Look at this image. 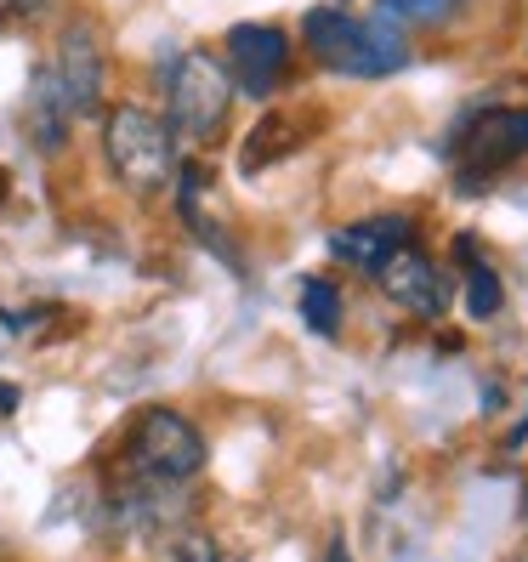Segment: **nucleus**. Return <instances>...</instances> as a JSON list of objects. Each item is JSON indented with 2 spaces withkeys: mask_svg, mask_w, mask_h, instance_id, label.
<instances>
[{
  "mask_svg": "<svg viewBox=\"0 0 528 562\" xmlns=\"http://www.w3.org/2000/svg\"><path fill=\"white\" fill-rule=\"evenodd\" d=\"M302 46L336 80H386V75L409 69L404 23H392L386 12L358 18L347 7H313L302 18Z\"/></svg>",
  "mask_w": 528,
  "mask_h": 562,
  "instance_id": "1",
  "label": "nucleus"
},
{
  "mask_svg": "<svg viewBox=\"0 0 528 562\" xmlns=\"http://www.w3.org/2000/svg\"><path fill=\"white\" fill-rule=\"evenodd\" d=\"M97 143H103V165L109 177L137 193V200H154L177 182V165H182V143L171 120L148 103H103L97 114Z\"/></svg>",
  "mask_w": 528,
  "mask_h": 562,
  "instance_id": "2",
  "label": "nucleus"
},
{
  "mask_svg": "<svg viewBox=\"0 0 528 562\" xmlns=\"http://www.w3.org/2000/svg\"><path fill=\"white\" fill-rule=\"evenodd\" d=\"M159 91H165L159 114L171 120L177 143H211V137H222L227 114H234V97H239L222 52H211V46L177 52L171 63H165V75H159Z\"/></svg>",
  "mask_w": 528,
  "mask_h": 562,
  "instance_id": "3",
  "label": "nucleus"
},
{
  "mask_svg": "<svg viewBox=\"0 0 528 562\" xmlns=\"http://www.w3.org/2000/svg\"><path fill=\"white\" fill-rule=\"evenodd\" d=\"M205 460H211V443L182 409L154 404V409H143L137 420H131V432H125V467L137 477L188 483V477L205 472Z\"/></svg>",
  "mask_w": 528,
  "mask_h": 562,
  "instance_id": "4",
  "label": "nucleus"
},
{
  "mask_svg": "<svg viewBox=\"0 0 528 562\" xmlns=\"http://www.w3.org/2000/svg\"><path fill=\"white\" fill-rule=\"evenodd\" d=\"M52 75L63 86V103H69L75 120H97L103 114V97H109V52H103V35L80 18L57 35V52H52Z\"/></svg>",
  "mask_w": 528,
  "mask_h": 562,
  "instance_id": "5",
  "label": "nucleus"
},
{
  "mask_svg": "<svg viewBox=\"0 0 528 562\" xmlns=\"http://www.w3.org/2000/svg\"><path fill=\"white\" fill-rule=\"evenodd\" d=\"M290 35L279 23H234L222 41V63L234 75V91L245 97H273L290 80Z\"/></svg>",
  "mask_w": 528,
  "mask_h": 562,
  "instance_id": "6",
  "label": "nucleus"
},
{
  "mask_svg": "<svg viewBox=\"0 0 528 562\" xmlns=\"http://www.w3.org/2000/svg\"><path fill=\"white\" fill-rule=\"evenodd\" d=\"M449 154H460V171H472L467 188L501 177L506 165H517L528 154V109H488L472 125L454 131Z\"/></svg>",
  "mask_w": 528,
  "mask_h": 562,
  "instance_id": "7",
  "label": "nucleus"
},
{
  "mask_svg": "<svg viewBox=\"0 0 528 562\" xmlns=\"http://www.w3.org/2000/svg\"><path fill=\"white\" fill-rule=\"evenodd\" d=\"M370 279L381 284V295H386L392 307H404V313L420 318V324H438V318L449 313V302H454V290H449L443 268H438V261L426 256L415 239L392 250Z\"/></svg>",
  "mask_w": 528,
  "mask_h": 562,
  "instance_id": "8",
  "label": "nucleus"
},
{
  "mask_svg": "<svg viewBox=\"0 0 528 562\" xmlns=\"http://www.w3.org/2000/svg\"><path fill=\"white\" fill-rule=\"evenodd\" d=\"M409 239H415V222L404 211H375L364 222L336 227V234H329V256L347 261V268H358V273H375L381 261L398 245H409Z\"/></svg>",
  "mask_w": 528,
  "mask_h": 562,
  "instance_id": "9",
  "label": "nucleus"
},
{
  "mask_svg": "<svg viewBox=\"0 0 528 562\" xmlns=\"http://www.w3.org/2000/svg\"><path fill=\"white\" fill-rule=\"evenodd\" d=\"M69 131H75V114L63 103V86L52 75V63H41L35 80H29V137H35L41 154H63L69 148Z\"/></svg>",
  "mask_w": 528,
  "mask_h": 562,
  "instance_id": "10",
  "label": "nucleus"
},
{
  "mask_svg": "<svg viewBox=\"0 0 528 562\" xmlns=\"http://www.w3.org/2000/svg\"><path fill=\"white\" fill-rule=\"evenodd\" d=\"M295 307H302V324L313 329V336H336L341 329V290H336V279H324V273L302 279Z\"/></svg>",
  "mask_w": 528,
  "mask_h": 562,
  "instance_id": "11",
  "label": "nucleus"
},
{
  "mask_svg": "<svg viewBox=\"0 0 528 562\" xmlns=\"http://www.w3.org/2000/svg\"><path fill=\"white\" fill-rule=\"evenodd\" d=\"M501 307H506V284H501V273H494L488 261L478 256L472 268H467V318L488 324V318H501Z\"/></svg>",
  "mask_w": 528,
  "mask_h": 562,
  "instance_id": "12",
  "label": "nucleus"
},
{
  "mask_svg": "<svg viewBox=\"0 0 528 562\" xmlns=\"http://www.w3.org/2000/svg\"><path fill=\"white\" fill-rule=\"evenodd\" d=\"M284 125H290V120H279V114L256 125V137L245 143V171H250V177L261 171V165H273L279 154H290V148H295V131H284Z\"/></svg>",
  "mask_w": 528,
  "mask_h": 562,
  "instance_id": "13",
  "label": "nucleus"
},
{
  "mask_svg": "<svg viewBox=\"0 0 528 562\" xmlns=\"http://www.w3.org/2000/svg\"><path fill=\"white\" fill-rule=\"evenodd\" d=\"M216 540L205 535V528H193V522H177V528H165V562H216Z\"/></svg>",
  "mask_w": 528,
  "mask_h": 562,
  "instance_id": "14",
  "label": "nucleus"
},
{
  "mask_svg": "<svg viewBox=\"0 0 528 562\" xmlns=\"http://www.w3.org/2000/svg\"><path fill=\"white\" fill-rule=\"evenodd\" d=\"M454 7L460 0H381L375 12H386L392 23H443L454 18Z\"/></svg>",
  "mask_w": 528,
  "mask_h": 562,
  "instance_id": "15",
  "label": "nucleus"
},
{
  "mask_svg": "<svg viewBox=\"0 0 528 562\" xmlns=\"http://www.w3.org/2000/svg\"><path fill=\"white\" fill-rule=\"evenodd\" d=\"M18 404H23V392L12 381H0V415H18Z\"/></svg>",
  "mask_w": 528,
  "mask_h": 562,
  "instance_id": "16",
  "label": "nucleus"
},
{
  "mask_svg": "<svg viewBox=\"0 0 528 562\" xmlns=\"http://www.w3.org/2000/svg\"><path fill=\"white\" fill-rule=\"evenodd\" d=\"M523 443H528V415H523V420L512 426V432H506V449H523Z\"/></svg>",
  "mask_w": 528,
  "mask_h": 562,
  "instance_id": "17",
  "label": "nucleus"
},
{
  "mask_svg": "<svg viewBox=\"0 0 528 562\" xmlns=\"http://www.w3.org/2000/svg\"><path fill=\"white\" fill-rule=\"evenodd\" d=\"M324 562H352V557H347V540H329V551H324Z\"/></svg>",
  "mask_w": 528,
  "mask_h": 562,
  "instance_id": "18",
  "label": "nucleus"
},
{
  "mask_svg": "<svg viewBox=\"0 0 528 562\" xmlns=\"http://www.w3.org/2000/svg\"><path fill=\"white\" fill-rule=\"evenodd\" d=\"M216 562H245V557H216Z\"/></svg>",
  "mask_w": 528,
  "mask_h": 562,
  "instance_id": "19",
  "label": "nucleus"
},
{
  "mask_svg": "<svg viewBox=\"0 0 528 562\" xmlns=\"http://www.w3.org/2000/svg\"><path fill=\"white\" fill-rule=\"evenodd\" d=\"M0 193H7V182H0Z\"/></svg>",
  "mask_w": 528,
  "mask_h": 562,
  "instance_id": "20",
  "label": "nucleus"
}]
</instances>
